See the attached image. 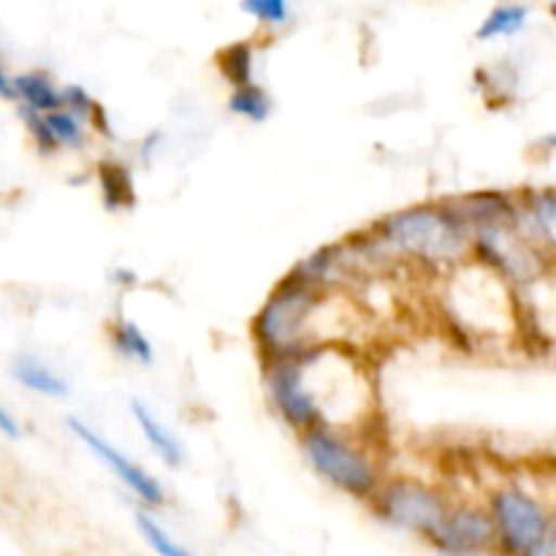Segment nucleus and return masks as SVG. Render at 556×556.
<instances>
[{"instance_id":"nucleus-1","label":"nucleus","mask_w":556,"mask_h":556,"mask_svg":"<svg viewBox=\"0 0 556 556\" xmlns=\"http://www.w3.org/2000/svg\"><path fill=\"white\" fill-rule=\"evenodd\" d=\"M372 233L391 258L429 275L445 277L472 258V228L451 199L389 212L375 223Z\"/></svg>"},{"instance_id":"nucleus-2","label":"nucleus","mask_w":556,"mask_h":556,"mask_svg":"<svg viewBox=\"0 0 556 556\" xmlns=\"http://www.w3.org/2000/svg\"><path fill=\"white\" fill-rule=\"evenodd\" d=\"M331 293L334 291L315 286L296 271L277 282L253 318V340L264 362L331 342L326 326L320 324L331 304Z\"/></svg>"},{"instance_id":"nucleus-3","label":"nucleus","mask_w":556,"mask_h":556,"mask_svg":"<svg viewBox=\"0 0 556 556\" xmlns=\"http://www.w3.org/2000/svg\"><path fill=\"white\" fill-rule=\"evenodd\" d=\"M299 448L315 472L337 492L356 500H372L383 483L380 465L358 432L315 427L299 434Z\"/></svg>"},{"instance_id":"nucleus-4","label":"nucleus","mask_w":556,"mask_h":556,"mask_svg":"<svg viewBox=\"0 0 556 556\" xmlns=\"http://www.w3.org/2000/svg\"><path fill=\"white\" fill-rule=\"evenodd\" d=\"M472 258L497 271L516 291L546 277L554 266L546 253L521 231L519 223L481 228L472 233Z\"/></svg>"},{"instance_id":"nucleus-5","label":"nucleus","mask_w":556,"mask_h":556,"mask_svg":"<svg viewBox=\"0 0 556 556\" xmlns=\"http://www.w3.org/2000/svg\"><path fill=\"white\" fill-rule=\"evenodd\" d=\"M369 503L383 521L424 538H432V532L443 525L445 514L451 510L448 500L440 489L416 481V478L383 481Z\"/></svg>"},{"instance_id":"nucleus-6","label":"nucleus","mask_w":556,"mask_h":556,"mask_svg":"<svg viewBox=\"0 0 556 556\" xmlns=\"http://www.w3.org/2000/svg\"><path fill=\"white\" fill-rule=\"evenodd\" d=\"M489 510L497 525L500 546L510 556H530L552 521L546 505L516 483L494 489Z\"/></svg>"},{"instance_id":"nucleus-7","label":"nucleus","mask_w":556,"mask_h":556,"mask_svg":"<svg viewBox=\"0 0 556 556\" xmlns=\"http://www.w3.org/2000/svg\"><path fill=\"white\" fill-rule=\"evenodd\" d=\"M65 427H68V432L74 434V438L79 440V443L85 445V448L90 451V454L96 456V459L101 462V465L106 467V470L112 472L136 500H141V503L150 505V508H161V505L166 503V492H163L161 481H157L152 472H147L141 465H136L134 459H128L117 445L109 443V440L103 438V434H98L90 424L79 421V418H68Z\"/></svg>"},{"instance_id":"nucleus-8","label":"nucleus","mask_w":556,"mask_h":556,"mask_svg":"<svg viewBox=\"0 0 556 556\" xmlns=\"http://www.w3.org/2000/svg\"><path fill=\"white\" fill-rule=\"evenodd\" d=\"M429 541L438 552L448 556H478L500 546L492 510L478 505H451L443 525L432 532Z\"/></svg>"},{"instance_id":"nucleus-9","label":"nucleus","mask_w":556,"mask_h":556,"mask_svg":"<svg viewBox=\"0 0 556 556\" xmlns=\"http://www.w3.org/2000/svg\"><path fill=\"white\" fill-rule=\"evenodd\" d=\"M20 117L25 123L33 147L43 157L65 150H79L87 141V130H90V125L79 114L65 106L52 109V112H20Z\"/></svg>"},{"instance_id":"nucleus-10","label":"nucleus","mask_w":556,"mask_h":556,"mask_svg":"<svg viewBox=\"0 0 556 556\" xmlns=\"http://www.w3.org/2000/svg\"><path fill=\"white\" fill-rule=\"evenodd\" d=\"M472 233L492 226H514L521 217V193L508 190H476L451 199Z\"/></svg>"},{"instance_id":"nucleus-11","label":"nucleus","mask_w":556,"mask_h":556,"mask_svg":"<svg viewBox=\"0 0 556 556\" xmlns=\"http://www.w3.org/2000/svg\"><path fill=\"white\" fill-rule=\"evenodd\" d=\"M0 96L14 103L16 112H52L63 106V87L47 71L0 74Z\"/></svg>"},{"instance_id":"nucleus-12","label":"nucleus","mask_w":556,"mask_h":556,"mask_svg":"<svg viewBox=\"0 0 556 556\" xmlns=\"http://www.w3.org/2000/svg\"><path fill=\"white\" fill-rule=\"evenodd\" d=\"M519 226L546 258L556 264V185L530 188L521 193Z\"/></svg>"},{"instance_id":"nucleus-13","label":"nucleus","mask_w":556,"mask_h":556,"mask_svg":"<svg viewBox=\"0 0 556 556\" xmlns=\"http://www.w3.org/2000/svg\"><path fill=\"white\" fill-rule=\"evenodd\" d=\"M130 413H134V421H136V427H139L141 438H144L147 445L155 451L157 459H161L166 467L182 465L185 448H182V443H179L177 434H174L172 429H168L166 424H163L161 418H157L155 413L144 405V402H139V400L130 402Z\"/></svg>"},{"instance_id":"nucleus-14","label":"nucleus","mask_w":556,"mask_h":556,"mask_svg":"<svg viewBox=\"0 0 556 556\" xmlns=\"http://www.w3.org/2000/svg\"><path fill=\"white\" fill-rule=\"evenodd\" d=\"M11 378L22 386L25 391L38 396H47V400H65L71 394L68 378L52 369L49 364H43L36 356H20L11 364Z\"/></svg>"},{"instance_id":"nucleus-15","label":"nucleus","mask_w":556,"mask_h":556,"mask_svg":"<svg viewBox=\"0 0 556 556\" xmlns=\"http://www.w3.org/2000/svg\"><path fill=\"white\" fill-rule=\"evenodd\" d=\"M109 340L112 348L117 351V356H123L125 362H134L139 367H152L155 364V348H152L150 337L128 318H117L109 326Z\"/></svg>"},{"instance_id":"nucleus-16","label":"nucleus","mask_w":556,"mask_h":556,"mask_svg":"<svg viewBox=\"0 0 556 556\" xmlns=\"http://www.w3.org/2000/svg\"><path fill=\"white\" fill-rule=\"evenodd\" d=\"M98 185H101V195L106 210L123 212L134 206L136 201L134 177H130L125 163H117V161L98 163Z\"/></svg>"},{"instance_id":"nucleus-17","label":"nucleus","mask_w":556,"mask_h":556,"mask_svg":"<svg viewBox=\"0 0 556 556\" xmlns=\"http://www.w3.org/2000/svg\"><path fill=\"white\" fill-rule=\"evenodd\" d=\"M530 22V9L525 3H500L494 5L486 14V20L481 22V27L476 30L478 41H500V38H510L516 33H521Z\"/></svg>"},{"instance_id":"nucleus-18","label":"nucleus","mask_w":556,"mask_h":556,"mask_svg":"<svg viewBox=\"0 0 556 556\" xmlns=\"http://www.w3.org/2000/svg\"><path fill=\"white\" fill-rule=\"evenodd\" d=\"M271 109H275V103H271L269 92H266L261 85H255V81L231 87V96H228V112L237 114V117L261 125L271 117Z\"/></svg>"},{"instance_id":"nucleus-19","label":"nucleus","mask_w":556,"mask_h":556,"mask_svg":"<svg viewBox=\"0 0 556 556\" xmlns=\"http://www.w3.org/2000/svg\"><path fill=\"white\" fill-rule=\"evenodd\" d=\"M217 68H220L223 79H226L231 87L255 81L253 79V71H255L253 47L244 41H239V43H231V47L220 49V54H217Z\"/></svg>"},{"instance_id":"nucleus-20","label":"nucleus","mask_w":556,"mask_h":556,"mask_svg":"<svg viewBox=\"0 0 556 556\" xmlns=\"http://www.w3.org/2000/svg\"><path fill=\"white\" fill-rule=\"evenodd\" d=\"M63 106L71 109L74 114H79L90 128L101 130V134H109L106 128V114H103V106L96 101V98L87 92V87L81 85H63Z\"/></svg>"},{"instance_id":"nucleus-21","label":"nucleus","mask_w":556,"mask_h":556,"mask_svg":"<svg viewBox=\"0 0 556 556\" xmlns=\"http://www.w3.org/2000/svg\"><path fill=\"white\" fill-rule=\"evenodd\" d=\"M136 527H139V532H141V538L147 541V546H150L157 556H195V554H190L182 543L174 541V538L168 535V532L163 530V527L157 525L150 514L136 516Z\"/></svg>"},{"instance_id":"nucleus-22","label":"nucleus","mask_w":556,"mask_h":556,"mask_svg":"<svg viewBox=\"0 0 556 556\" xmlns=\"http://www.w3.org/2000/svg\"><path fill=\"white\" fill-rule=\"evenodd\" d=\"M239 9L266 27H286L288 20H291V3L288 0H242Z\"/></svg>"},{"instance_id":"nucleus-23","label":"nucleus","mask_w":556,"mask_h":556,"mask_svg":"<svg viewBox=\"0 0 556 556\" xmlns=\"http://www.w3.org/2000/svg\"><path fill=\"white\" fill-rule=\"evenodd\" d=\"M530 556H556V510L552 514V521H548L546 532H543L541 543L532 548Z\"/></svg>"},{"instance_id":"nucleus-24","label":"nucleus","mask_w":556,"mask_h":556,"mask_svg":"<svg viewBox=\"0 0 556 556\" xmlns=\"http://www.w3.org/2000/svg\"><path fill=\"white\" fill-rule=\"evenodd\" d=\"M0 432H3L9 440L22 438V421H16V418L11 416L9 407H0Z\"/></svg>"},{"instance_id":"nucleus-25","label":"nucleus","mask_w":556,"mask_h":556,"mask_svg":"<svg viewBox=\"0 0 556 556\" xmlns=\"http://www.w3.org/2000/svg\"><path fill=\"white\" fill-rule=\"evenodd\" d=\"M112 280L123 282V286H136V275H134V271H128V269H117V271H114Z\"/></svg>"},{"instance_id":"nucleus-26","label":"nucleus","mask_w":556,"mask_h":556,"mask_svg":"<svg viewBox=\"0 0 556 556\" xmlns=\"http://www.w3.org/2000/svg\"><path fill=\"white\" fill-rule=\"evenodd\" d=\"M538 147H541L543 152H556V130L554 134H546L541 141H538Z\"/></svg>"},{"instance_id":"nucleus-27","label":"nucleus","mask_w":556,"mask_h":556,"mask_svg":"<svg viewBox=\"0 0 556 556\" xmlns=\"http://www.w3.org/2000/svg\"><path fill=\"white\" fill-rule=\"evenodd\" d=\"M548 11H552V16H554V22H556V0H554V3H552V9H548Z\"/></svg>"}]
</instances>
